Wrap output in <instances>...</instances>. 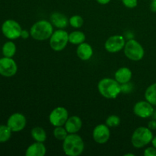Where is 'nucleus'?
Returning <instances> with one entry per match:
<instances>
[{"label":"nucleus","instance_id":"obj_1","mask_svg":"<svg viewBox=\"0 0 156 156\" xmlns=\"http://www.w3.org/2000/svg\"><path fill=\"white\" fill-rule=\"evenodd\" d=\"M62 150L68 156H79L85 150V143L77 133H69L62 141Z\"/></svg>","mask_w":156,"mask_h":156},{"label":"nucleus","instance_id":"obj_29","mask_svg":"<svg viewBox=\"0 0 156 156\" xmlns=\"http://www.w3.org/2000/svg\"><path fill=\"white\" fill-rule=\"evenodd\" d=\"M133 90V85L130 82L127 83L122 84L121 85V92L123 93H129Z\"/></svg>","mask_w":156,"mask_h":156},{"label":"nucleus","instance_id":"obj_2","mask_svg":"<svg viewBox=\"0 0 156 156\" xmlns=\"http://www.w3.org/2000/svg\"><path fill=\"white\" fill-rule=\"evenodd\" d=\"M98 90L102 97L107 99H114L121 93V85L111 78H104L98 84Z\"/></svg>","mask_w":156,"mask_h":156},{"label":"nucleus","instance_id":"obj_12","mask_svg":"<svg viewBox=\"0 0 156 156\" xmlns=\"http://www.w3.org/2000/svg\"><path fill=\"white\" fill-rule=\"evenodd\" d=\"M27 124V119L24 114L21 113H14L7 120V126L12 132L18 133L23 130Z\"/></svg>","mask_w":156,"mask_h":156},{"label":"nucleus","instance_id":"obj_21","mask_svg":"<svg viewBox=\"0 0 156 156\" xmlns=\"http://www.w3.org/2000/svg\"><path fill=\"white\" fill-rule=\"evenodd\" d=\"M16 50V45L13 41H12V40L5 43L4 45L2 46V48L3 56H5V57L12 58L15 55Z\"/></svg>","mask_w":156,"mask_h":156},{"label":"nucleus","instance_id":"obj_6","mask_svg":"<svg viewBox=\"0 0 156 156\" xmlns=\"http://www.w3.org/2000/svg\"><path fill=\"white\" fill-rule=\"evenodd\" d=\"M69 42V34L64 29L54 30L50 37V46L54 51H62L66 47Z\"/></svg>","mask_w":156,"mask_h":156},{"label":"nucleus","instance_id":"obj_5","mask_svg":"<svg viewBox=\"0 0 156 156\" xmlns=\"http://www.w3.org/2000/svg\"><path fill=\"white\" fill-rule=\"evenodd\" d=\"M123 52L127 59L135 62L142 60L145 56V50L143 45L133 38L126 41Z\"/></svg>","mask_w":156,"mask_h":156},{"label":"nucleus","instance_id":"obj_27","mask_svg":"<svg viewBox=\"0 0 156 156\" xmlns=\"http://www.w3.org/2000/svg\"><path fill=\"white\" fill-rule=\"evenodd\" d=\"M121 2L128 9H134L138 5V0H121Z\"/></svg>","mask_w":156,"mask_h":156},{"label":"nucleus","instance_id":"obj_4","mask_svg":"<svg viewBox=\"0 0 156 156\" xmlns=\"http://www.w3.org/2000/svg\"><path fill=\"white\" fill-rule=\"evenodd\" d=\"M153 137V133L148 126H140L133 133L131 144L136 149H142L152 143Z\"/></svg>","mask_w":156,"mask_h":156},{"label":"nucleus","instance_id":"obj_35","mask_svg":"<svg viewBox=\"0 0 156 156\" xmlns=\"http://www.w3.org/2000/svg\"><path fill=\"white\" fill-rule=\"evenodd\" d=\"M124 156H135V154H133V153H126V154H125Z\"/></svg>","mask_w":156,"mask_h":156},{"label":"nucleus","instance_id":"obj_30","mask_svg":"<svg viewBox=\"0 0 156 156\" xmlns=\"http://www.w3.org/2000/svg\"><path fill=\"white\" fill-rule=\"evenodd\" d=\"M148 127L151 130H156V120H151L148 123Z\"/></svg>","mask_w":156,"mask_h":156},{"label":"nucleus","instance_id":"obj_23","mask_svg":"<svg viewBox=\"0 0 156 156\" xmlns=\"http://www.w3.org/2000/svg\"><path fill=\"white\" fill-rule=\"evenodd\" d=\"M69 135V133L67 132L66 129L64 126H55L53 129V136L55 139L59 141H63L67 136Z\"/></svg>","mask_w":156,"mask_h":156},{"label":"nucleus","instance_id":"obj_15","mask_svg":"<svg viewBox=\"0 0 156 156\" xmlns=\"http://www.w3.org/2000/svg\"><path fill=\"white\" fill-rule=\"evenodd\" d=\"M76 54L81 60L88 61L92 57L94 50L89 44L84 42L78 45L76 49Z\"/></svg>","mask_w":156,"mask_h":156},{"label":"nucleus","instance_id":"obj_34","mask_svg":"<svg viewBox=\"0 0 156 156\" xmlns=\"http://www.w3.org/2000/svg\"><path fill=\"white\" fill-rule=\"evenodd\" d=\"M152 143V146H154V147L156 149V136L153 137V139H152V143Z\"/></svg>","mask_w":156,"mask_h":156},{"label":"nucleus","instance_id":"obj_26","mask_svg":"<svg viewBox=\"0 0 156 156\" xmlns=\"http://www.w3.org/2000/svg\"><path fill=\"white\" fill-rule=\"evenodd\" d=\"M120 123H121V120H120V117H118L117 115H115V114L109 116L106 119V122H105L107 126H109L110 128L117 127L118 126H120Z\"/></svg>","mask_w":156,"mask_h":156},{"label":"nucleus","instance_id":"obj_24","mask_svg":"<svg viewBox=\"0 0 156 156\" xmlns=\"http://www.w3.org/2000/svg\"><path fill=\"white\" fill-rule=\"evenodd\" d=\"M12 131L7 125H0V143H5L10 140Z\"/></svg>","mask_w":156,"mask_h":156},{"label":"nucleus","instance_id":"obj_33","mask_svg":"<svg viewBox=\"0 0 156 156\" xmlns=\"http://www.w3.org/2000/svg\"><path fill=\"white\" fill-rule=\"evenodd\" d=\"M96 1H97V2L98 3V4L105 5L109 4V2L111 1V0H96Z\"/></svg>","mask_w":156,"mask_h":156},{"label":"nucleus","instance_id":"obj_13","mask_svg":"<svg viewBox=\"0 0 156 156\" xmlns=\"http://www.w3.org/2000/svg\"><path fill=\"white\" fill-rule=\"evenodd\" d=\"M111 136L110 127L107 126L106 123L97 125L94 128L92 132V137L94 142L98 144H105L108 143Z\"/></svg>","mask_w":156,"mask_h":156},{"label":"nucleus","instance_id":"obj_10","mask_svg":"<svg viewBox=\"0 0 156 156\" xmlns=\"http://www.w3.org/2000/svg\"><path fill=\"white\" fill-rule=\"evenodd\" d=\"M18 72V65L11 57H4L0 59V75L4 77H12Z\"/></svg>","mask_w":156,"mask_h":156},{"label":"nucleus","instance_id":"obj_3","mask_svg":"<svg viewBox=\"0 0 156 156\" xmlns=\"http://www.w3.org/2000/svg\"><path fill=\"white\" fill-rule=\"evenodd\" d=\"M53 31V26L51 22L44 19L35 22L30 29V37L37 41L50 39Z\"/></svg>","mask_w":156,"mask_h":156},{"label":"nucleus","instance_id":"obj_20","mask_svg":"<svg viewBox=\"0 0 156 156\" xmlns=\"http://www.w3.org/2000/svg\"><path fill=\"white\" fill-rule=\"evenodd\" d=\"M30 135L35 142L44 143L47 140V133L44 128L35 126L30 131Z\"/></svg>","mask_w":156,"mask_h":156},{"label":"nucleus","instance_id":"obj_16","mask_svg":"<svg viewBox=\"0 0 156 156\" xmlns=\"http://www.w3.org/2000/svg\"><path fill=\"white\" fill-rule=\"evenodd\" d=\"M64 126L69 133H77L82 126V120L79 116L69 117Z\"/></svg>","mask_w":156,"mask_h":156},{"label":"nucleus","instance_id":"obj_25","mask_svg":"<svg viewBox=\"0 0 156 156\" xmlns=\"http://www.w3.org/2000/svg\"><path fill=\"white\" fill-rule=\"evenodd\" d=\"M69 24L74 28H80L84 24V19L81 15H75L70 17L69 19Z\"/></svg>","mask_w":156,"mask_h":156},{"label":"nucleus","instance_id":"obj_32","mask_svg":"<svg viewBox=\"0 0 156 156\" xmlns=\"http://www.w3.org/2000/svg\"><path fill=\"white\" fill-rule=\"evenodd\" d=\"M150 9L152 12H156V0H152L150 4Z\"/></svg>","mask_w":156,"mask_h":156},{"label":"nucleus","instance_id":"obj_17","mask_svg":"<svg viewBox=\"0 0 156 156\" xmlns=\"http://www.w3.org/2000/svg\"><path fill=\"white\" fill-rule=\"evenodd\" d=\"M47 153V148L44 143L34 142L26 149V156H44Z\"/></svg>","mask_w":156,"mask_h":156},{"label":"nucleus","instance_id":"obj_28","mask_svg":"<svg viewBox=\"0 0 156 156\" xmlns=\"http://www.w3.org/2000/svg\"><path fill=\"white\" fill-rule=\"evenodd\" d=\"M145 156H156V149L154 146L147 147L143 152Z\"/></svg>","mask_w":156,"mask_h":156},{"label":"nucleus","instance_id":"obj_31","mask_svg":"<svg viewBox=\"0 0 156 156\" xmlns=\"http://www.w3.org/2000/svg\"><path fill=\"white\" fill-rule=\"evenodd\" d=\"M30 36V31H28V30H21V37L22 38V39H24V40L27 39V38H28Z\"/></svg>","mask_w":156,"mask_h":156},{"label":"nucleus","instance_id":"obj_8","mask_svg":"<svg viewBox=\"0 0 156 156\" xmlns=\"http://www.w3.org/2000/svg\"><path fill=\"white\" fill-rule=\"evenodd\" d=\"M126 42V38L123 35H113L105 41V48L108 53H117L123 50Z\"/></svg>","mask_w":156,"mask_h":156},{"label":"nucleus","instance_id":"obj_14","mask_svg":"<svg viewBox=\"0 0 156 156\" xmlns=\"http://www.w3.org/2000/svg\"><path fill=\"white\" fill-rule=\"evenodd\" d=\"M50 21L53 26L58 29H64L69 24V21L66 15L57 12L51 14Z\"/></svg>","mask_w":156,"mask_h":156},{"label":"nucleus","instance_id":"obj_18","mask_svg":"<svg viewBox=\"0 0 156 156\" xmlns=\"http://www.w3.org/2000/svg\"><path fill=\"white\" fill-rule=\"evenodd\" d=\"M133 77V73L128 67H121L114 73V79L120 84H125L130 82Z\"/></svg>","mask_w":156,"mask_h":156},{"label":"nucleus","instance_id":"obj_19","mask_svg":"<svg viewBox=\"0 0 156 156\" xmlns=\"http://www.w3.org/2000/svg\"><path fill=\"white\" fill-rule=\"evenodd\" d=\"M86 39L85 33L81 30H74L69 34V42L74 45H79L84 43Z\"/></svg>","mask_w":156,"mask_h":156},{"label":"nucleus","instance_id":"obj_22","mask_svg":"<svg viewBox=\"0 0 156 156\" xmlns=\"http://www.w3.org/2000/svg\"><path fill=\"white\" fill-rule=\"evenodd\" d=\"M145 98L153 106H156V82L152 83L146 88L145 91Z\"/></svg>","mask_w":156,"mask_h":156},{"label":"nucleus","instance_id":"obj_11","mask_svg":"<svg viewBox=\"0 0 156 156\" xmlns=\"http://www.w3.org/2000/svg\"><path fill=\"white\" fill-rule=\"evenodd\" d=\"M133 113L140 118H149L153 116L155 113L153 105L147 101H140L133 106Z\"/></svg>","mask_w":156,"mask_h":156},{"label":"nucleus","instance_id":"obj_9","mask_svg":"<svg viewBox=\"0 0 156 156\" xmlns=\"http://www.w3.org/2000/svg\"><path fill=\"white\" fill-rule=\"evenodd\" d=\"M68 118L69 112L64 107H56L49 115V121L54 127L64 126Z\"/></svg>","mask_w":156,"mask_h":156},{"label":"nucleus","instance_id":"obj_7","mask_svg":"<svg viewBox=\"0 0 156 156\" xmlns=\"http://www.w3.org/2000/svg\"><path fill=\"white\" fill-rule=\"evenodd\" d=\"M22 28L18 21L12 19H8L2 24V32L3 35L9 40H15L21 37Z\"/></svg>","mask_w":156,"mask_h":156}]
</instances>
